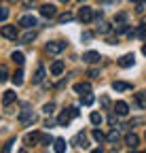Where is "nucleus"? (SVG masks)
<instances>
[{"label": "nucleus", "mask_w": 146, "mask_h": 153, "mask_svg": "<svg viewBox=\"0 0 146 153\" xmlns=\"http://www.w3.org/2000/svg\"><path fill=\"white\" fill-rule=\"evenodd\" d=\"M79 19H81L83 24H89V22H93V19H95V11L83 4V7H81V11H79Z\"/></svg>", "instance_id": "obj_1"}, {"label": "nucleus", "mask_w": 146, "mask_h": 153, "mask_svg": "<svg viewBox=\"0 0 146 153\" xmlns=\"http://www.w3.org/2000/svg\"><path fill=\"white\" fill-rule=\"evenodd\" d=\"M64 49H66V43H64V41H53V43L47 45V51H49L51 55H57V53H62Z\"/></svg>", "instance_id": "obj_2"}, {"label": "nucleus", "mask_w": 146, "mask_h": 153, "mask_svg": "<svg viewBox=\"0 0 146 153\" xmlns=\"http://www.w3.org/2000/svg\"><path fill=\"white\" fill-rule=\"evenodd\" d=\"M19 121H21L23 126H32V123L36 121V113H32V111H21V113H19Z\"/></svg>", "instance_id": "obj_3"}, {"label": "nucleus", "mask_w": 146, "mask_h": 153, "mask_svg": "<svg viewBox=\"0 0 146 153\" xmlns=\"http://www.w3.org/2000/svg\"><path fill=\"white\" fill-rule=\"evenodd\" d=\"M40 15H43V17H47V19H53V17L57 15L55 4H49V2H47V4H43V7H40Z\"/></svg>", "instance_id": "obj_4"}, {"label": "nucleus", "mask_w": 146, "mask_h": 153, "mask_svg": "<svg viewBox=\"0 0 146 153\" xmlns=\"http://www.w3.org/2000/svg\"><path fill=\"white\" fill-rule=\"evenodd\" d=\"M0 32H2L4 38H11V41H15V38H17V28H15V26H2V30H0Z\"/></svg>", "instance_id": "obj_5"}, {"label": "nucleus", "mask_w": 146, "mask_h": 153, "mask_svg": "<svg viewBox=\"0 0 146 153\" xmlns=\"http://www.w3.org/2000/svg\"><path fill=\"white\" fill-rule=\"evenodd\" d=\"M134 62H136V57H134V53H125L121 60H119V66H123V68H129V66H134Z\"/></svg>", "instance_id": "obj_6"}, {"label": "nucleus", "mask_w": 146, "mask_h": 153, "mask_svg": "<svg viewBox=\"0 0 146 153\" xmlns=\"http://www.w3.org/2000/svg\"><path fill=\"white\" fill-rule=\"evenodd\" d=\"M64 68H66V64H64L62 60H55V62L51 64V74H53V76H59V74L64 72Z\"/></svg>", "instance_id": "obj_7"}, {"label": "nucleus", "mask_w": 146, "mask_h": 153, "mask_svg": "<svg viewBox=\"0 0 146 153\" xmlns=\"http://www.w3.org/2000/svg\"><path fill=\"white\" fill-rule=\"evenodd\" d=\"M19 26H23V28H34V26H36V17H34V15H23V17L19 19Z\"/></svg>", "instance_id": "obj_8"}, {"label": "nucleus", "mask_w": 146, "mask_h": 153, "mask_svg": "<svg viewBox=\"0 0 146 153\" xmlns=\"http://www.w3.org/2000/svg\"><path fill=\"white\" fill-rule=\"evenodd\" d=\"M83 60L87 64H95V62H100V53L98 51H87V53H83Z\"/></svg>", "instance_id": "obj_9"}, {"label": "nucleus", "mask_w": 146, "mask_h": 153, "mask_svg": "<svg viewBox=\"0 0 146 153\" xmlns=\"http://www.w3.org/2000/svg\"><path fill=\"white\" fill-rule=\"evenodd\" d=\"M131 87H134L131 83H125V81H114V83H112V89H114V91H129Z\"/></svg>", "instance_id": "obj_10"}, {"label": "nucleus", "mask_w": 146, "mask_h": 153, "mask_svg": "<svg viewBox=\"0 0 146 153\" xmlns=\"http://www.w3.org/2000/svg\"><path fill=\"white\" fill-rule=\"evenodd\" d=\"M43 81H45V68L38 66V68H36V72H34V76H32V83L38 85V83H43Z\"/></svg>", "instance_id": "obj_11"}, {"label": "nucleus", "mask_w": 146, "mask_h": 153, "mask_svg": "<svg viewBox=\"0 0 146 153\" xmlns=\"http://www.w3.org/2000/svg\"><path fill=\"white\" fill-rule=\"evenodd\" d=\"M125 143H127V147H129V149H136L138 147V143H140V138L136 136V134H127V136H125Z\"/></svg>", "instance_id": "obj_12"}, {"label": "nucleus", "mask_w": 146, "mask_h": 153, "mask_svg": "<svg viewBox=\"0 0 146 153\" xmlns=\"http://www.w3.org/2000/svg\"><path fill=\"white\" fill-rule=\"evenodd\" d=\"M114 111H117V115H127V113H129V106H127V102L119 100V102L114 104Z\"/></svg>", "instance_id": "obj_13"}, {"label": "nucleus", "mask_w": 146, "mask_h": 153, "mask_svg": "<svg viewBox=\"0 0 146 153\" xmlns=\"http://www.w3.org/2000/svg\"><path fill=\"white\" fill-rule=\"evenodd\" d=\"M2 102H4V106H9V104H13V102H15V91H13V89L4 91V96H2Z\"/></svg>", "instance_id": "obj_14"}, {"label": "nucleus", "mask_w": 146, "mask_h": 153, "mask_svg": "<svg viewBox=\"0 0 146 153\" xmlns=\"http://www.w3.org/2000/svg\"><path fill=\"white\" fill-rule=\"evenodd\" d=\"M74 143L79 145V149H87V147H89V140H87L85 134H79V136L74 138Z\"/></svg>", "instance_id": "obj_15"}, {"label": "nucleus", "mask_w": 146, "mask_h": 153, "mask_svg": "<svg viewBox=\"0 0 146 153\" xmlns=\"http://www.w3.org/2000/svg\"><path fill=\"white\" fill-rule=\"evenodd\" d=\"M74 91H76V94H89V91H91V85H89V83H76V85H74Z\"/></svg>", "instance_id": "obj_16"}, {"label": "nucleus", "mask_w": 146, "mask_h": 153, "mask_svg": "<svg viewBox=\"0 0 146 153\" xmlns=\"http://www.w3.org/2000/svg\"><path fill=\"white\" fill-rule=\"evenodd\" d=\"M53 149H55L57 153L66 151V140H64V138H55V140H53Z\"/></svg>", "instance_id": "obj_17"}, {"label": "nucleus", "mask_w": 146, "mask_h": 153, "mask_svg": "<svg viewBox=\"0 0 146 153\" xmlns=\"http://www.w3.org/2000/svg\"><path fill=\"white\" fill-rule=\"evenodd\" d=\"M70 119H72V115H70V113H62L59 117H57V123H59V126H68Z\"/></svg>", "instance_id": "obj_18"}, {"label": "nucleus", "mask_w": 146, "mask_h": 153, "mask_svg": "<svg viewBox=\"0 0 146 153\" xmlns=\"http://www.w3.org/2000/svg\"><path fill=\"white\" fill-rule=\"evenodd\" d=\"M40 140V134L38 132H32V134H28V136H26V143L28 145H34V143H38Z\"/></svg>", "instance_id": "obj_19"}, {"label": "nucleus", "mask_w": 146, "mask_h": 153, "mask_svg": "<svg viewBox=\"0 0 146 153\" xmlns=\"http://www.w3.org/2000/svg\"><path fill=\"white\" fill-rule=\"evenodd\" d=\"M34 38H36V32L28 28V32H26V34L21 36V41H23V43H32V41H34Z\"/></svg>", "instance_id": "obj_20"}, {"label": "nucleus", "mask_w": 146, "mask_h": 153, "mask_svg": "<svg viewBox=\"0 0 146 153\" xmlns=\"http://www.w3.org/2000/svg\"><path fill=\"white\" fill-rule=\"evenodd\" d=\"M11 57H13V62H15V64H19V66L26 62V57H23V53H21V51H15Z\"/></svg>", "instance_id": "obj_21"}, {"label": "nucleus", "mask_w": 146, "mask_h": 153, "mask_svg": "<svg viewBox=\"0 0 146 153\" xmlns=\"http://www.w3.org/2000/svg\"><path fill=\"white\" fill-rule=\"evenodd\" d=\"M136 104H138V106H146V91L136 94Z\"/></svg>", "instance_id": "obj_22"}, {"label": "nucleus", "mask_w": 146, "mask_h": 153, "mask_svg": "<svg viewBox=\"0 0 146 153\" xmlns=\"http://www.w3.org/2000/svg\"><path fill=\"white\" fill-rule=\"evenodd\" d=\"M13 83H15L17 87H19V85L23 83V70H17V72H15V76H13Z\"/></svg>", "instance_id": "obj_23"}, {"label": "nucleus", "mask_w": 146, "mask_h": 153, "mask_svg": "<svg viewBox=\"0 0 146 153\" xmlns=\"http://www.w3.org/2000/svg\"><path fill=\"white\" fill-rule=\"evenodd\" d=\"M89 119H91V123H93V126H100V123L104 121L100 113H91V115H89Z\"/></svg>", "instance_id": "obj_24"}, {"label": "nucleus", "mask_w": 146, "mask_h": 153, "mask_svg": "<svg viewBox=\"0 0 146 153\" xmlns=\"http://www.w3.org/2000/svg\"><path fill=\"white\" fill-rule=\"evenodd\" d=\"M81 102H83L85 106H89V104H93V96H91V91H89V94H85V96L81 94Z\"/></svg>", "instance_id": "obj_25"}, {"label": "nucleus", "mask_w": 146, "mask_h": 153, "mask_svg": "<svg viewBox=\"0 0 146 153\" xmlns=\"http://www.w3.org/2000/svg\"><path fill=\"white\" fill-rule=\"evenodd\" d=\"M119 138H121V134H119L117 130H112V132L106 136V140H108V143H119Z\"/></svg>", "instance_id": "obj_26"}, {"label": "nucleus", "mask_w": 146, "mask_h": 153, "mask_svg": "<svg viewBox=\"0 0 146 153\" xmlns=\"http://www.w3.org/2000/svg\"><path fill=\"white\" fill-rule=\"evenodd\" d=\"M91 136H93V140H98V143H104L106 140V136H104L100 130H93V132H91Z\"/></svg>", "instance_id": "obj_27"}, {"label": "nucleus", "mask_w": 146, "mask_h": 153, "mask_svg": "<svg viewBox=\"0 0 146 153\" xmlns=\"http://www.w3.org/2000/svg\"><path fill=\"white\" fill-rule=\"evenodd\" d=\"M72 17H74L72 13H64V15L57 17V22H59V24H66V22H72Z\"/></svg>", "instance_id": "obj_28"}, {"label": "nucleus", "mask_w": 146, "mask_h": 153, "mask_svg": "<svg viewBox=\"0 0 146 153\" xmlns=\"http://www.w3.org/2000/svg\"><path fill=\"white\" fill-rule=\"evenodd\" d=\"M144 34H146V28H144V26H140V28H138L136 32H131L129 36H131V38H134V36H136V38H142Z\"/></svg>", "instance_id": "obj_29"}, {"label": "nucleus", "mask_w": 146, "mask_h": 153, "mask_svg": "<svg viewBox=\"0 0 146 153\" xmlns=\"http://www.w3.org/2000/svg\"><path fill=\"white\" fill-rule=\"evenodd\" d=\"M9 79V70H7V66H0V83H4Z\"/></svg>", "instance_id": "obj_30"}, {"label": "nucleus", "mask_w": 146, "mask_h": 153, "mask_svg": "<svg viewBox=\"0 0 146 153\" xmlns=\"http://www.w3.org/2000/svg\"><path fill=\"white\" fill-rule=\"evenodd\" d=\"M98 32H102V34H108V32H110V26H108V24H104V22H100V26H98Z\"/></svg>", "instance_id": "obj_31"}, {"label": "nucleus", "mask_w": 146, "mask_h": 153, "mask_svg": "<svg viewBox=\"0 0 146 153\" xmlns=\"http://www.w3.org/2000/svg\"><path fill=\"white\" fill-rule=\"evenodd\" d=\"M7 17H9V9L0 7V22H7Z\"/></svg>", "instance_id": "obj_32"}, {"label": "nucleus", "mask_w": 146, "mask_h": 153, "mask_svg": "<svg viewBox=\"0 0 146 153\" xmlns=\"http://www.w3.org/2000/svg\"><path fill=\"white\" fill-rule=\"evenodd\" d=\"M43 111H45L47 115H51L53 111H55V104H53V102H49V104H45V108H43Z\"/></svg>", "instance_id": "obj_33"}, {"label": "nucleus", "mask_w": 146, "mask_h": 153, "mask_svg": "<svg viewBox=\"0 0 146 153\" xmlns=\"http://www.w3.org/2000/svg\"><path fill=\"white\" fill-rule=\"evenodd\" d=\"M51 143H53L51 136H40V145H51Z\"/></svg>", "instance_id": "obj_34"}, {"label": "nucleus", "mask_w": 146, "mask_h": 153, "mask_svg": "<svg viewBox=\"0 0 146 153\" xmlns=\"http://www.w3.org/2000/svg\"><path fill=\"white\" fill-rule=\"evenodd\" d=\"M125 19H127V15H125V13H119V15L114 17V22H121V24H125Z\"/></svg>", "instance_id": "obj_35"}, {"label": "nucleus", "mask_w": 146, "mask_h": 153, "mask_svg": "<svg viewBox=\"0 0 146 153\" xmlns=\"http://www.w3.org/2000/svg\"><path fill=\"white\" fill-rule=\"evenodd\" d=\"M127 30H129V26H127V24H121V26L117 28V32H119V34H123V32H127Z\"/></svg>", "instance_id": "obj_36"}, {"label": "nucleus", "mask_w": 146, "mask_h": 153, "mask_svg": "<svg viewBox=\"0 0 146 153\" xmlns=\"http://www.w3.org/2000/svg\"><path fill=\"white\" fill-rule=\"evenodd\" d=\"M89 76H91V79H95V76H100V70H98V68H91V70H89Z\"/></svg>", "instance_id": "obj_37"}, {"label": "nucleus", "mask_w": 146, "mask_h": 153, "mask_svg": "<svg viewBox=\"0 0 146 153\" xmlns=\"http://www.w3.org/2000/svg\"><path fill=\"white\" fill-rule=\"evenodd\" d=\"M81 38H83V41H91V38H93V34H91V32H83Z\"/></svg>", "instance_id": "obj_38"}, {"label": "nucleus", "mask_w": 146, "mask_h": 153, "mask_svg": "<svg viewBox=\"0 0 146 153\" xmlns=\"http://www.w3.org/2000/svg\"><path fill=\"white\" fill-rule=\"evenodd\" d=\"M70 115H72V117H79V108L72 106V108H70Z\"/></svg>", "instance_id": "obj_39"}, {"label": "nucleus", "mask_w": 146, "mask_h": 153, "mask_svg": "<svg viewBox=\"0 0 146 153\" xmlns=\"http://www.w3.org/2000/svg\"><path fill=\"white\" fill-rule=\"evenodd\" d=\"M102 4H117V0H100Z\"/></svg>", "instance_id": "obj_40"}, {"label": "nucleus", "mask_w": 146, "mask_h": 153, "mask_svg": "<svg viewBox=\"0 0 146 153\" xmlns=\"http://www.w3.org/2000/svg\"><path fill=\"white\" fill-rule=\"evenodd\" d=\"M100 102H102V106H108V104H110V100H108V98H106V96H104V98H102Z\"/></svg>", "instance_id": "obj_41"}, {"label": "nucleus", "mask_w": 146, "mask_h": 153, "mask_svg": "<svg viewBox=\"0 0 146 153\" xmlns=\"http://www.w3.org/2000/svg\"><path fill=\"white\" fill-rule=\"evenodd\" d=\"M142 53H144V55H146V45H144V47H142Z\"/></svg>", "instance_id": "obj_42"}, {"label": "nucleus", "mask_w": 146, "mask_h": 153, "mask_svg": "<svg viewBox=\"0 0 146 153\" xmlns=\"http://www.w3.org/2000/svg\"><path fill=\"white\" fill-rule=\"evenodd\" d=\"M134 2H146V0H134Z\"/></svg>", "instance_id": "obj_43"}, {"label": "nucleus", "mask_w": 146, "mask_h": 153, "mask_svg": "<svg viewBox=\"0 0 146 153\" xmlns=\"http://www.w3.org/2000/svg\"><path fill=\"white\" fill-rule=\"evenodd\" d=\"M62 2H70V0H62Z\"/></svg>", "instance_id": "obj_44"}, {"label": "nucleus", "mask_w": 146, "mask_h": 153, "mask_svg": "<svg viewBox=\"0 0 146 153\" xmlns=\"http://www.w3.org/2000/svg\"><path fill=\"white\" fill-rule=\"evenodd\" d=\"M79 2H85V0H79Z\"/></svg>", "instance_id": "obj_45"}, {"label": "nucleus", "mask_w": 146, "mask_h": 153, "mask_svg": "<svg viewBox=\"0 0 146 153\" xmlns=\"http://www.w3.org/2000/svg\"><path fill=\"white\" fill-rule=\"evenodd\" d=\"M144 138H146V132H144Z\"/></svg>", "instance_id": "obj_46"}]
</instances>
